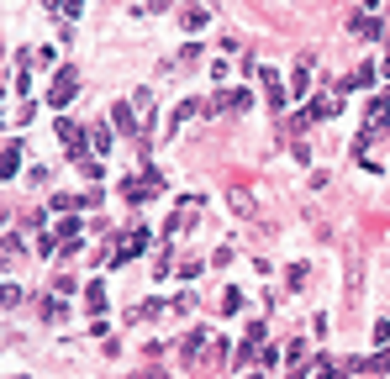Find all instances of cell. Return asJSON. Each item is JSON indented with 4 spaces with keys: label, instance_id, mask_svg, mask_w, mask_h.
I'll return each instance as SVG.
<instances>
[{
    "label": "cell",
    "instance_id": "obj_1",
    "mask_svg": "<svg viewBox=\"0 0 390 379\" xmlns=\"http://www.w3.org/2000/svg\"><path fill=\"white\" fill-rule=\"evenodd\" d=\"M227 206H232L237 216H259V201H253L248 190H232V195H227Z\"/></svg>",
    "mask_w": 390,
    "mask_h": 379
},
{
    "label": "cell",
    "instance_id": "obj_2",
    "mask_svg": "<svg viewBox=\"0 0 390 379\" xmlns=\"http://www.w3.org/2000/svg\"><path fill=\"white\" fill-rule=\"evenodd\" d=\"M348 26H354V32H364V37H375V32H380V16H364V11H354V16H348Z\"/></svg>",
    "mask_w": 390,
    "mask_h": 379
},
{
    "label": "cell",
    "instance_id": "obj_3",
    "mask_svg": "<svg viewBox=\"0 0 390 379\" xmlns=\"http://www.w3.org/2000/svg\"><path fill=\"white\" fill-rule=\"evenodd\" d=\"M69 95H74V74H63V79L53 84V100H69Z\"/></svg>",
    "mask_w": 390,
    "mask_h": 379
}]
</instances>
